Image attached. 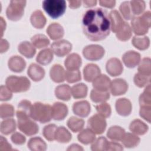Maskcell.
I'll list each match as a JSON object with an SVG mask.
<instances>
[{"mask_svg":"<svg viewBox=\"0 0 151 151\" xmlns=\"http://www.w3.org/2000/svg\"><path fill=\"white\" fill-rule=\"evenodd\" d=\"M82 28L85 35L91 41L105 39L110 31L109 14L101 8L87 10L82 18Z\"/></svg>","mask_w":151,"mask_h":151,"instance_id":"cell-1","label":"cell"},{"mask_svg":"<svg viewBox=\"0 0 151 151\" xmlns=\"http://www.w3.org/2000/svg\"><path fill=\"white\" fill-rule=\"evenodd\" d=\"M151 25V13L147 11L139 17H133L131 21V29L139 36L146 34Z\"/></svg>","mask_w":151,"mask_h":151,"instance_id":"cell-2","label":"cell"},{"mask_svg":"<svg viewBox=\"0 0 151 151\" xmlns=\"http://www.w3.org/2000/svg\"><path fill=\"white\" fill-rule=\"evenodd\" d=\"M31 117L41 123L49 122L52 119L51 106L48 104L35 102L32 106Z\"/></svg>","mask_w":151,"mask_h":151,"instance_id":"cell-3","label":"cell"},{"mask_svg":"<svg viewBox=\"0 0 151 151\" xmlns=\"http://www.w3.org/2000/svg\"><path fill=\"white\" fill-rule=\"evenodd\" d=\"M42 8L50 17L55 19L65 12L66 2L64 0H45L42 2Z\"/></svg>","mask_w":151,"mask_h":151,"instance_id":"cell-4","label":"cell"},{"mask_svg":"<svg viewBox=\"0 0 151 151\" xmlns=\"http://www.w3.org/2000/svg\"><path fill=\"white\" fill-rule=\"evenodd\" d=\"M5 83L9 90L14 93L27 91L31 86L30 81L25 76H9L6 78Z\"/></svg>","mask_w":151,"mask_h":151,"instance_id":"cell-5","label":"cell"},{"mask_svg":"<svg viewBox=\"0 0 151 151\" xmlns=\"http://www.w3.org/2000/svg\"><path fill=\"white\" fill-rule=\"evenodd\" d=\"M26 1H11L6 10L7 18L11 21H18L24 15Z\"/></svg>","mask_w":151,"mask_h":151,"instance_id":"cell-6","label":"cell"},{"mask_svg":"<svg viewBox=\"0 0 151 151\" xmlns=\"http://www.w3.org/2000/svg\"><path fill=\"white\" fill-rule=\"evenodd\" d=\"M18 119V128L27 136L37 134L39 130L37 124L31 119L30 117H19Z\"/></svg>","mask_w":151,"mask_h":151,"instance_id":"cell-7","label":"cell"},{"mask_svg":"<svg viewBox=\"0 0 151 151\" xmlns=\"http://www.w3.org/2000/svg\"><path fill=\"white\" fill-rule=\"evenodd\" d=\"M104 48L98 44H90L86 46L83 50L84 57L88 60L97 61L100 60L104 55Z\"/></svg>","mask_w":151,"mask_h":151,"instance_id":"cell-8","label":"cell"},{"mask_svg":"<svg viewBox=\"0 0 151 151\" xmlns=\"http://www.w3.org/2000/svg\"><path fill=\"white\" fill-rule=\"evenodd\" d=\"M88 127L95 134H102L106 130L107 123L105 118L99 114H95L89 118L87 122Z\"/></svg>","mask_w":151,"mask_h":151,"instance_id":"cell-9","label":"cell"},{"mask_svg":"<svg viewBox=\"0 0 151 151\" xmlns=\"http://www.w3.org/2000/svg\"><path fill=\"white\" fill-rule=\"evenodd\" d=\"M53 53L58 57H63L67 55L72 50V44L66 40L54 41L51 45Z\"/></svg>","mask_w":151,"mask_h":151,"instance_id":"cell-10","label":"cell"},{"mask_svg":"<svg viewBox=\"0 0 151 151\" xmlns=\"http://www.w3.org/2000/svg\"><path fill=\"white\" fill-rule=\"evenodd\" d=\"M106 69L107 73L113 77L120 75L123 70L121 61L117 58H111L106 63Z\"/></svg>","mask_w":151,"mask_h":151,"instance_id":"cell-11","label":"cell"},{"mask_svg":"<svg viewBox=\"0 0 151 151\" xmlns=\"http://www.w3.org/2000/svg\"><path fill=\"white\" fill-rule=\"evenodd\" d=\"M110 90L113 96H121L127 91L128 84L123 78H116L111 81Z\"/></svg>","mask_w":151,"mask_h":151,"instance_id":"cell-12","label":"cell"},{"mask_svg":"<svg viewBox=\"0 0 151 151\" xmlns=\"http://www.w3.org/2000/svg\"><path fill=\"white\" fill-rule=\"evenodd\" d=\"M67 106L63 103L55 102L51 106L52 118L55 120H62L67 116Z\"/></svg>","mask_w":151,"mask_h":151,"instance_id":"cell-13","label":"cell"},{"mask_svg":"<svg viewBox=\"0 0 151 151\" xmlns=\"http://www.w3.org/2000/svg\"><path fill=\"white\" fill-rule=\"evenodd\" d=\"M140 54L133 50H130L123 54L122 60L124 65L128 68H134L140 61Z\"/></svg>","mask_w":151,"mask_h":151,"instance_id":"cell-14","label":"cell"},{"mask_svg":"<svg viewBox=\"0 0 151 151\" xmlns=\"http://www.w3.org/2000/svg\"><path fill=\"white\" fill-rule=\"evenodd\" d=\"M115 108L117 113L122 116H129L132 110V105L130 101L126 98H120L115 103Z\"/></svg>","mask_w":151,"mask_h":151,"instance_id":"cell-15","label":"cell"},{"mask_svg":"<svg viewBox=\"0 0 151 151\" xmlns=\"http://www.w3.org/2000/svg\"><path fill=\"white\" fill-rule=\"evenodd\" d=\"M109 16L110 22V29L113 32L117 33L123 27L125 22L117 10L111 11Z\"/></svg>","mask_w":151,"mask_h":151,"instance_id":"cell-16","label":"cell"},{"mask_svg":"<svg viewBox=\"0 0 151 151\" xmlns=\"http://www.w3.org/2000/svg\"><path fill=\"white\" fill-rule=\"evenodd\" d=\"M73 111L75 114L81 117H86L90 113L91 106L86 100L78 101L73 104Z\"/></svg>","mask_w":151,"mask_h":151,"instance_id":"cell-17","label":"cell"},{"mask_svg":"<svg viewBox=\"0 0 151 151\" xmlns=\"http://www.w3.org/2000/svg\"><path fill=\"white\" fill-rule=\"evenodd\" d=\"M101 73L99 67L93 63L87 64L83 69V76L84 80L87 82H93Z\"/></svg>","mask_w":151,"mask_h":151,"instance_id":"cell-18","label":"cell"},{"mask_svg":"<svg viewBox=\"0 0 151 151\" xmlns=\"http://www.w3.org/2000/svg\"><path fill=\"white\" fill-rule=\"evenodd\" d=\"M111 81L110 78L105 74H100L93 81L94 89L102 91H108L110 89Z\"/></svg>","mask_w":151,"mask_h":151,"instance_id":"cell-19","label":"cell"},{"mask_svg":"<svg viewBox=\"0 0 151 151\" xmlns=\"http://www.w3.org/2000/svg\"><path fill=\"white\" fill-rule=\"evenodd\" d=\"M8 65L12 71L20 73L25 69L26 67V63L24 59L21 57L14 55L9 59Z\"/></svg>","mask_w":151,"mask_h":151,"instance_id":"cell-20","label":"cell"},{"mask_svg":"<svg viewBox=\"0 0 151 151\" xmlns=\"http://www.w3.org/2000/svg\"><path fill=\"white\" fill-rule=\"evenodd\" d=\"M45 73L44 69L35 63L30 64L27 70L28 76L34 81H41L44 78Z\"/></svg>","mask_w":151,"mask_h":151,"instance_id":"cell-21","label":"cell"},{"mask_svg":"<svg viewBox=\"0 0 151 151\" xmlns=\"http://www.w3.org/2000/svg\"><path fill=\"white\" fill-rule=\"evenodd\" d=\"M47 33L52 40H57L61 38L64 34L63 27L58 23L53 22L50 24L47 28Z\"/></svg>","mask_w":151,"mask_h":151,"instance_id":"cell-22","label":"cell"},{"mask_svg":"<svg viewBox=\"0 0 151 151\" xmlns=\"http://www.w3.org/2000/svg\"><path fill=\"white\" fill-rule=\"evenodd\" d=\"M82 64L81 57L76 53H72L67 56L64 61V65L68 70H78Z\"/></svg>","mask_w":151,"mask_h":151,"instance_id":"cell-23","label":"cell"},{"mask_svg":"<svg viewBox=\"0 0 151 151\" xmlns=\"http://www.w3.org/2000/svg\"><path fill=\"white\" fill-rule=\"evenodd\" d=\"M65 71L60 64L53 65L50 70V76L51 79L55 83H61L65 80Z\"/></svg>","mask_w":151,"mask_h":151,"instance_id":"cell-24","label":"cell"},{"mask_svg":"<svg viewBox=\"0 0 151 151\" xmlns=\"http://www.w3.org/2000/svg\"><path fill=\"white\" fill-rule=\"evenodd\" d=\"M30 21L34 27L37 29H41L45 25L47 19L42 12L38 9L32 13Z\"/></svg>","mask_w":151,"mask_h":151,"instance_id":"cell-25","label":"cell"},{"mask_svg":"<svg viewBox=\"0 0 151 151\" xmlns=\"http://www.w3.org/2000/svg\"><path fill=\"white\" fill-rule=\"evenodd\" d=\"M148 126L140 119L133 120L129 125L130 130L136 135H143L148 131Z\"/></svg>","mask_w":151,"mask_h":151,"instance_id":"cell-26","label":"cell"},{"mask_svg":"<svg viewBox=\"0 0 151 151\" xmlns=\"http://www.w3.org/2000/svg\"><path fill=\"white\" fill-rule=\"evenodd\" d=\"M18 51L27 58H31L36 53V49L34 45L29 41H25L21 42L18 47Z\"/></svg>","mask_w":151,"mask_h":151,"instance_id":"cell-27","label":"cell"},{"mask_svg":"<svg viewBox=\"0 0 151 151\" xmlns=\"http://www.w3.org/2000/svg\"><path fill=\"white\" fill-rule=\"evenodd\" d=\"M55 95L60 100L68 101L71 96V88L68 84H63L59 85L55 89Z\"/></svg>","mask_w":151,"mask_h":151,"instance_id":"cell-28","label":"cell"},{"mask_svg":"<svg viewBox=\"0 0 151 151\" xmlns=\"http://www.w3.org/2000/svg\"><path fill=\"white\" fill-rule=\"evenodd\" d=\"M32 104L27 100H21L18 105V109L16 113L17 118L22 117H30L31 110Z\"/></svg>","mask_w":151,"mask_h":151,"instance_id":"cell-29","label":"cell"},{"mask_svg":"<svg viewBox=\"0 0 151 151\" xmlns=\"http://www.w3.org/2000/svg\"><path fill=\"white\" fill-rule=\"evenodd\" d=\"M72 139L71 133L64 126L57 127L55 133V140L59 143H65L69 142Z\"/></svg>","mask_w":151,"mask_h":151,"instance_id":"cell-30","label":"cell"},{"mask_svg":"<svg viewBox=\"0 0 151 151\" xmlns=\"http://www.w3.org/2000/svg\"><path fill=\"white\" fill-rule=\"evenodd\" d=\"M28 147L32 151H45L47 149L46 143L40 137H31L28 142Z\"/></svg>","mask_w":151,"mask_h":151,"instance_id":"cell-31","label":"cell"},{"mask_svg":"<svg viewBox=\"0 0 151 151\" xmlns=\"http://www.w3.org/2000/svg\"><path fill=\"white\" fill-rule=\"evenodd\" d=\"M79 142L84 145L92 143L96 139V134L89 128L85 129L81 131L77 136Z\"/></svg>","mask_w":151,"mask_h":151,"instance_id":"cell-32","label":"cell"},{"mask_svg":"<svg viewBox=\"0 0 151 151\" xmlns=\"http://www.w3.org/2000/svg\"><path fill=\"white\" fill-rule=\"evenodd\" d=\"M121 141L126 147L133 148L139 144L140 139L134 133H125Z\"/></svg>","mask_w":151,"mask_h":151,"instance_id":"cell-33","label":"cell"},{"mask_svg":"<svg viewBox=\"0 0 151 151\" xmlns=\"http://www.w3.org/2000/svg\"><path fill=\"white\" fill-rule=\"evenodd\" d=\"M125 134V130L124 129L119 126H111L107 132V136L113 141H121L124 134Z\"/></svg>","mask_w":151,"mask_h":151,"instance_id":"cell-34","label":"cell"},{"mask_svg":"<svg viewBox=\"0 0 151 151\" xmlns=\"http://www.w3.org/2000/svg\"><path fill=\"white\" fill-rule=\"evenodd\" d=\"M53 59V52L51 49L45 48L39 52L36 61L40 64L47 65L50 64Z\"/></svg>","mask_w":151,"mask_h":151,"instance_id":"cell-35","label":"cell"},{"mask_svg":"<svg viewBox=\"0 0 151 151\" xmlns=\"http://www.w3.org/2000/svg\"><path fill=\"white\" fill-rule=\"evenodd\" d=\"M71 95L74 99H83L86 97L88 91L87 86L84 83H78L71 88Z\"/></svg>","mask_w":151,"mask_h":151,"instance_id":"cell-36","label":"cell"},{"mask_svg":"<svg viewBox=\"0 0 151 151\" xmlns=\"http://www.w3.org/2000/svg\"><path fill=\"white\" fill-rule=\"evenodd\" d=\"M16 126V122L14 119L8 118L5 119L1 123V132L3 134L8 135L15 130Z\"/></svg>","mask_w":151,"mask_h":151,"instance_id":"cell-37","label":"cell"},{"mask_svg":"<svg viewBox=\"0 0 151 151\" xmlns=\"http://www.w3.org/2000/svg\"><path fill=\"white\" fill-rule=\"evenodd\" d=\"M67 124L72 132L76 133L80 132L83 129L84 125V121L82 119L72 116L67 120Z\"/></svg>","mask_w":151,"mask_h":151,"instance_id":"cell-38","label":"cell"},{"mask_svg":"<svg viewBox=\"0 0 151 151\" xmlns=\"http://www.w3.org/2000/svg\"><path fill=\"white\" fill-rule=\"evenodd\" d=\"M133 45L139 50H145L149 48L150 45V40L148 37L134 36L132 40Z\"/></svg>","mask_w":151,"mask_h":151,"instance_id":"cell-39","label":"cell"},{"mask_svg":"<svg viewBox=\"0 0 151 151\" xmlns=\"http://www.w3.org/2000/svg\"><path fill=\"white\" fill-rule=\"evenodd\" d=\"M110 98L109 91H102L93 89L90 93V99L94 103H103L108 100Z\"/></svg>","mask_w":151,"mask_h":151,"instance_id":"cell-40","label":"cell"},{"mask_svg":"<svg viewBox=\"0 0 151 151\" xmlns=\"http://www.w3.org/2000/svg\"><path fill=\"white\" fill-rule=\"evenodd\" d=\"M31 43L37 48L47 47L50 44L49 39L44 34H36L31 38Z\"/></svg>","mask_w":151,"mask_h":151,"instance_id":"cell-41","label":"cell"},{"mask_svg":"<svg viewBox=\"0 0 151 151\" xmlns=\"http://www.w3.org/2000/svg\"><path fill=\"white\" fill-rule=\"evenodd\" d=\"M132 29L128 23L124 22L121 29L116 33V37L122 41H126L130 39L132 36Z\"/></svg>","mask_w":151,"mask_h":151,"instance_id":"cell-42","label":"cell"},{"mask_svg":"<svg viewBox=\"0 0 151 151\" xmlns=\"http://www.w3.org/2000/svg\"><path fill=\"white\" fill-rule=\"evenodd\" d=\"M138 73L146 75L151 76V60L149 57L143 58L139 63Z\"/></svg>","mask_w":151,"mask_h":151,"instance_id":"cell-43","label":"cell"},{"mask_svg":"<svg viewBox=\"0 0 151 151\" xmlns=\"http://www.w3.org/2000/svg\"><path fill=\"white\" fill-rule=\"evenodd\" d=\"M130 5L133 15H139L143 13L146 8L145 2L141 0L130 1Z\"/></svg>","mask_w":151,"mask_h":151,"instance_id":"cell-44","label":"cell"},{"mask_svg":"<svg viewBox=\"0 0 151 151\" xmlns=\"http://www.w3.org/2000/svg\"><path fill=\"white\" fill-rule=\"evenodd\" d=\"M150 84L146 86L143 92L140 95L139 101L140 106H151V91Z\"/></svg>","mask_w":151,"mask_h":151,"instance_id":"cell-45","label":"cell"},{"mask_svg":"<svg viewBox=\"0 0 151 151\" xmlns=\"http://www.w3.org/2000/svg\"><path fill=\"white\" fill-rule=\"evenodd\" d=\"M107 139L103 136L99 137L92 143L91 149L93 151H104L106 150L108 144Z\"/></svg>","mask_w":151,"mask_h":151,"instance_id":"cell-46","label":"cell"},{"mask_svg":"<svg viewBox=\"0 0 151 151\" xmlns=\"http://www.w3.org/2000/svg\"><path fill=\"white\" fill-rule=\"evenodd\" d=\"M133 81L136 86L142 88L150 84V76H146L137 73L134 75Z\"/></svg>","mask_w":151,"mask_h":151,"instance_id":"cell-47","label":"cell"},{"mask_svg":"<svg viewBox=\"0 0 151 151\" xmlns=\"http://www.w3.org/2000/svg\"><path fill=\"white\" fill-rule=\"evenodd\" d=\"M14 115V107L8 103H3L0 106V116L2 119L12 117Z\"/></svg>","mask_w":151,"mask_h":151,"instance_id":"cell-48","label":"cell"},{"mask_svg":"<svg viewBox=\"0 0 151 151\" xmlns=\"http://www.w3.org/2000/svg\"><path fill=\"white\" fill-rule=\"evenodd\" d=\"M55 124H49L45 126L42 130V134L44 137L48 141H53L55 140V133L57 129Z\"/></svg>","mask_w":151,"mask_h":151,"instance_id":"cell-49","label":"cell"},{"mask_svg":"<svg viewBox=\"0 0 151 151\" xmlns=\"http://www.w3.org/2000/svg\"><path fill=\"white\" fill-rule=\"evenodd\" d=\"M96 109L99 115L104 118L109 117L111 113V109L110 106L106 103L103 102L96 106Z\"/></svg>","mask_w":151,"mask_h":151,"instance_id":"cell-50","label":"cell"},{"mask_svg":"<svg viewBox=\"0 0 151 151\" xmlns=\"http://www.w3.org/2000/svg\"><path fill=\"white\" fill-rule=\"evenodd\" d=\"M65 78L69 83H74L80 81L81 79V73L78 70H67L65 71Z\"/></svg>","mask_w":151,"mask_h":151,"instance_id":"cell-51","label":"cell"},{"mask_svg":"<svg viewBox=\"0 0 151 151\" xmlns=\"http://www.w3.org/2000/svg\"><path fill=\"white\" fill-rule=\"evenodd\" d=\"M119 9L122 15L125 19L129 20L133 18V15L131 11L129 1L123 2L119 6Z\"/></svg>","mask_w":151,"mask_h":151,"instance_id":"cell-52","label":"cell"},{"mask_svg":"<svg viewBox=\"0 0 151 151\" xmlns=\"http://www.w3.org/2000/svg\"><path fill=\"white\" fill-rule=\"evenodd\" d=\"M12 97V91L9 88L4 85H1L0 87V100L7 101L10 100Z\"/></svg>","mask_w":151,"mask_h":151,"instance_id":"cell-53","label":"cell"},{"mask_svg":"<svg viewBox=\"0 0 151 151\" xmlns=\"http://www.w3.org/2000/svg\"><path fill=\"white\" fill-rule=\"evenodd\" d=\"M139 114L141 117L146 120L148 123H150L151 106H140Z\"/></svg>","mask_w":151,"mask_h":151,"instance_id":"cell-54","label":"cell"},{"mask_svg":"<svg viewBox=\"0 0 151 151\" xmlns=\"http://www.w3.org/2000/svg\"><path fill=\"white\" fill-rule=\"evenodd\" d=\"M12 142L17 145H22L25 143L26 141L25 137L19 132H15L13 133L11 137Z\"/></svg>","mask_w":151,"mask_h":151,"instance_id":"cell-55","label":"cell"},{"mask_svg":"<svg viewBox=\"0 0 151 151\" xmlns=\"http://www.w3.org/2000/svg\"><path fill=\"white\" fill-rule=\"evenodd\" d=\"M12 150L11 145L8 143L6 138L1 136L0 137V151H8Z\"/></svg>","mask_w":151,"mask_h":151,"instance_id":"cell-56","label":"cell"},{"mask_svg":"<svg viewBox=\"0 0 151 151\" xmlns=\"http://www.w3.org/2000/svg\"><path fill=\"white\" fill-rule=\"evenodd\" d=\"M123 146L119 143L116 142V141L113 142H109L107 146L106 150H116V151H120L123 150Z\"/></svg>","mask_w":151,"mask_h":151,"instance_id":"cell-57","label":"cell"},{"mask_svg":"<svg viewBox=\"0 0 151 151\" xmlns=\"http://www.w3.org/2000/svg\"><path fill=\"white\" fill-rule=\"evenodd\" d=\"M99 4L101 6H103L104 7H106L108 8H112L115 6L116 1H105V0H101L99 1Z\"/></svg>","mask_w":151,"mask_h":151,"instance_id":"cell-58","label":"cell"},{"mask_svg":"<svg viewBox=\"0 0 151 151\" xmlns=\"http://www.w3.org/2000/svg\"><path fill=\"white\" fill-rule=\"evenodd\" d=\"M9 47V44L7 40L5 39H2L1 38V48H0V51L1 53H3L4 52H6Z\"/></svg>","mask_w":151,"mask_h":151,"instance_id":"cell-59","label":"cell"},{"mask_svg":"<svg viewBox=\"0 0 151 151\" xmlns=\"http://www.w3.org/2000/svg\"><path fill=\"white\" fill-rule=\"evenodd\" d=\"M81 1L79 0H71V1H68L69 3V6L70 8L72 9H76L81 6Z\"/></svg>","mask_w":151,"mask_h":151,"instance_id":"cell-60","label":"cell"},{"mask_svg":"<svg viewBox=\"0 0 151 151\" xmlns=\"http://www.w3.org/2000/svg\"><path fill=\"white\" fill-rule=\"evenodd\" d=\"M83 4L84 5V7H91V6H94L97 4V1L96 0H84L83 2Z\"/></svg>","mask_w":151,"mask_h":151,"instance_id":"cell-61","label":"cell"},{"mask_svg":"<svg viewBox=\"0 0 151 151\" xmlns=\"http://www.w3.org/2000/svg\"><path fill=\"white\" fill-rule=\"evenodd\" d=\"M67 150H83L84 149L78 144H72L67 149Z\"/></svg>","mask_w":151,"mask_h":151,"instance_id":"cell-62","label":"cell"},{"mask_svg":"<svg viewBox=\"0 0 151 151\" xmlns=\"http://www.w3.org/2000/svg\"><path fill=\"white\" fill-rule=\"evenodd\" d=\"M0 20H1V37L3 35V32H4V30L6 28V22L5 21L4 19V18L2 17L0 18Z\"/></svg>","mask_w":151,"mask_h":151,"instance_id":"cell-63","label":"cell"}]
</instances>
